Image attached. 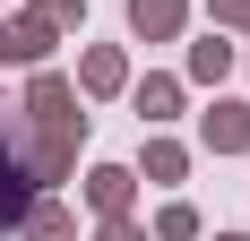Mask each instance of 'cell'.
Listing matches in <instances>:
<instances>
[{
	"label": "cell",
	"mask_w": 250,
	"mask_h": 241,
	"mask_svg": "<svg viewBox=\"0 0 250 241\" xmlns=\"http://www.w3.org/2000/svg\"><path fill=\"white\" fill-rule=\"evenodd\" d=\"M199 138L216 146V155H233V146H250V103H216V112L199 120Z\"/></svg>",
	"instance_id": "cell-1"
},
{
	"label": "cell",
	"mask_w": 250,
	"mask_h": 241,
	"mask_svg": "<svg viewBox=\"0 0 250 241\" xmlns=\"http://www.w3.org/2000/svg\"><path fill=\"white\" fill-rule=\"evenodd\" d=\"M129 181H138V172H121V164H95V172H86V198H95L104 216H129Z\"/></svg>",
	"instance_id": "cell-2"
},
{
	"label": "cell",
	"mask_w": 250,
	"mask_h": 241,
	"mask_svg": "<svg viewBox=\"0 0 250 241\" xmlns=\"http://www.w3.org/2000/svg\"><path fill=\"white\" fill-rule=\"evenodd\" d=\"M78 78H86V95H121V86H129V60H121V52H104V43H95Z\"/></svg>",
	"instance_id": "cell-3"
},
{
	"label": "cell",
	"mask_w": 250,
	"mask_h": 241,
	"mask_svg": "<svg viewBox=\"0 0 250 241\" xmlns=\"http://www.w3.org/2000/svg\"><path fill=\"white\" fill-rule=\"evenodd\" d=\"M129 26H138L147 43H164V35L181 26V0H129Z\"/></svg>",
	"instance_id": "cell-4"
},
{
	"label": "cell",
	"mask_w": 250,
	"mask_h": 241,
	"mask_svg": "<svg viewBox=\"0 0 250 241\" xmlns=\"http://www.w3.org/2000/svg\"><path fill=\"white\" fill-rule=\"evenodd\" d=\"M43 52H52V26L43 18H18V26H9V60H43Z\"/></svg>",
	"instance_id": "cell-5"
},
{
	"label": "cell",
	"mask_w": 250,
	"mask_h": 241,
	"mask_svg": "<svg viewBox=\"0 0 250 241\" xmlns=\"http://www.w3.org/2000/svg\"><path fill=\"white\" fill-rule=\"evenodd\" d=\"M26 241H69V207H35V198H26Z\"/></svg>",
	"instance_id": "cell-6"
},
{
	"label": "cell",
	"mask_w": 250,
	"mask_h": 241,
	"mask_svg": "<svg viewBox=\"0 0 250 241\" xmlns=\"http://www.w3.org/2000/svg\"><path fill=\"white\" fill-rule=\"evenodd\" d=\"M138 112H147V120H173L181 112V86H173V78H147V86H138Z\"/></svg>",
	"instance_id": "cell-7"
},
{
	"label": "cell",
	"mask_w": 250,
	"mask_h": 241,
	"mask_svg": "<svg viewBox=\"0 0 250 241\" xmlns=\"http://www.w3.org/2000/svg\"><path fill=\"white\" fill-rule=\"evenodd\" d=\"M181 172H190V155H181L173 138H155L147 146V181H181Z\"/></svg>",
	"instance_id": "cell-8"
},
{
	"label": "cell",
	"mask_w": 250,
	"mask_h": 241,
	"mask_svg": "<svg viewBox=\"0 0 250 241\" xmlns=\"http://www.w3.org/2000/svg\"><path fill=\"white\" fill-rule=\"evenodd\" d=\"M225 69H233V43H199L190 52V78H207V86H216Z\"/></svg>",
	"instance_id": "cell-9"
},
{
	"label": "cell",
	"mask_w": 250,
	"mask_h": 241,
	"mask_svg": "<svg viewBox=\"0 0 250 241\" xmlns=\"http://www.w3.org/2000/svg\"><path fill=\"white\" fill-rule=\"evenodd\" d=\"M155 241H199V216H190V207H181V198H173V207L155 216Z\"/></svg>",
	"instance_id": "cell-10"
},
{
	"label": "cell",
	"mask_w": 250,
	"mask_h": 241,
	"mask_svg": "<svg viewBox=\"0 0 250 241\" xmlns=\"http://www.w3.org/2000/svg\"><path fill=\"white\" fill-rule=\"evenodd\" d=\"M35 18L43 26H86V0H35Z\"/></svg>",
	"instance_id": "cell-11"
},
{
	"label": "cell",
	"mask_w": 250,
	"mask_h": 241,
	"mask_svg": "<svg viewBox=\"0 0 250 241\" xmlns=\"http://www.w3.org/2000/svg\"><path fill=\"white\" fill-rule=\"evenodd\" d=\"M216 18H233V26H250V0H207Z\"/></svg>",
	"instance_id": "cell-12"
},
{
	"label": "cell",
	"mask_w": 250,
	"mask_h": 241,
	"mask_svg": "<svg viewBox=\"0 0 250 241\" xmlns=\"http://www.w3.org/2000/svg\"><path fill=\"white\" fill-rule=\"evenodd\" d=\"M104 241H147L138 224H121V216H104Z\"/></svg>",
	"instance_id": "cell-13"
},
{
	"label": "cell",
	"mask_w": 250,
	"mask_h": 241,
	"mask_svg": "<svg viewBox=\"0 0 250 241\" xmlns=\"http://www.w3.org/2000/svg\"><path fill=\"white\" fill-rule=\"evenodd\" d=\"M0 60H9V26H0Z\"/></svg>",
	"instance_id": "cell-14"
},
{
	"label": "cell",
	"mask_w": 250,
	"mask_h": 241,
	"mask_svg": "<svg viewBox=\"0 0 250 241\" xmlns=\"http://www.w3.org/2000/svg\"><path fill=\"white\" fill-rule=\"evenodd\" d=\"M225 241H250V233H225Z\"/></svg>",
	"instance_id": "cell-15"
}]
</instances>
